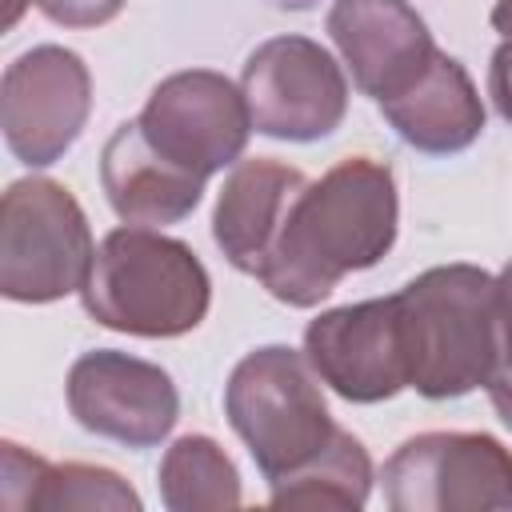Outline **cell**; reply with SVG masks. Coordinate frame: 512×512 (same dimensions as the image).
<instances>
[{
    "instance_id": "obj_14",
    "label": "cell",
    "mask_w": 512,
    "mask_h": 512,
    "mask_svg": "<svg viewBox=\"0 0 512 512\" xmlns=\"http://www.w3.org/2000/svg\"><path fill=\"white\" fill-rule=\"evenodd\" d=\"M380 112L392 132L424 156H456L472 148L488 120L468 68L448 52H436L400 96L380 100Z\"/></svg>"
},
{
    "instance_id": "obj_10",
    "label": "cell",
    "mask_w": 512,
    "mask_h": 512,
    "mask_svg": "<svg viewBox=\"0 0 512 512\" xmlns=\"http://www.w3.org/2000/svg\"><path fill=\"white\" fill-rule=\"evenodd\" d=\"M68 412L72 420L124 448H156L180 420V392L172 376L140 356L96 348L68 368Z\"/></svg>"
},
{
    "instance_id": "obj_20",
    "label": "cell",
    "mask_w": 512,
    "mask_h": 512,
    "mask_svg": "<svg viewBox=\"0 0 512 512\" xmlns=\"http://www.w3.org/2000/svg\"><path fill=\"white\" fill-rule=\"evenodd\" d=\"M500 312V308H496ZM488 400L504 428H512V316L500 312V340H496V364L488 376Z\"/></svg>"
},
{
    "instance_id": "obj_8",
    "label": "cell",
    "mask_w": 512,
    "mask_h": 512,
    "mask_svg": "<svg viewBox=\"0 0 512 512\" xmlns=\"http://www.w3.org/2000/svg\"><path fill=\"white\" fill-rule=\"evenodd\" d=\"M136 124L168 164L200 180L240 164L252 136V112L240 84L212 68L164 76L144 100Z\"/></svg>"
},
{
    "instance_id": "obj_18",
    "label": "cell",
    "mask_w": 512,
    "mask_h": 512,
    "mask_svg": "<svg viewBox=\"0 0 512 512\" xmlns=\"http://www.w3.org/2000/svg\"><path fill=\"white\" fill-rule=\"evenodd\" d=\"M372 480L376 476H372L368 448L352 432L336 428L332 444L308 468L272 484L268 504L272 508H348V512H360L372 496Z\"/></svg>"
},
{
    "instance_id": "obj_4",
    "label": "cell",
    "mask_w": 512,
    "mask_h": 512,
    "mask_svg": "<svg viewBox=\"0 0 512 512\" xmlns=\"http://www.w3.org/2000/svg\"><path fill=\"white\" fill-rule=\"evenodd\" d=\"M308 356L288 344L248 352L224 384V416L272 484L308 468L336 436V420Z\"/></svg>"
},
{
    "instance_id": "obj_6",
    "label": "cell",
    "mask_w": 512,
    "mask_h": 512,
    "mask_svg": "<svg viewBox=\"0 0 512 512\" xmlns=\"http://www.w3.org/2000/svg\"><path fill=\"white\" fill-rule=\"evenodd\" d=\"M392 512H512V448L492 432H420L384 460Z\"/></svg>"
},
{
    "instance_id": "obj_11",
    "label": "cell",
    "mask_w": 512,
    "mask_h": 512,
    "mask_svg": "<svg viewBox=\"0 0 512 512\" xmlns=\"http://www.w3.org/2000/svg\"><path fill=\"white\" fill-rule=\"evenodd\" d=\"M304 356L320 384L348 404H380L408 388L396 296L320 312L304 328Z\"/></svg>"
},
{
    "instance_id": "obj_23",
    "label": "cell",
    "mask_w": 512,
    "mask_h": 512,
    "mask_svg": "<svg viewBox=\"0 0 512 512\" xmlns=\"http://www.w3.org/2000/svg\"><path fill=\"white\" fill-rule=\"evenodd\" d=\"M492 28H496L504 40L512 36V0H496V4H492Z\"/></svg>"
},
{
    "instance_id": "obj_16",
    "label": "cell",
    "mask_w": 512,
    "mask_h": 512,
    "mask_svg": "<svg viewBox=\"0 0 512 512\" xmlns=\"http://www.w3.org/2000/svg\"><path fill=\"white\" fill-rule=\"evenodd\" d=\"M0 500L8 512H140V492L100 464H48L44 456L4 440Z\"/></svg>"
},
{
    "instance_id": "obj_19",
    "label": "cell",
    "mask_w": 512,
    "mask_h": 512,
    "mask_svg": "<svg viewBox=\"0 0 512 512\" xmlns=\"http://www.w3.org/2000/svg\"><path fill=\"white\" fill-rule=\"evenodd\" d=\"M36 12L60 28H100L120 16L124 0H32Z\"/></svg>"
},
{
    "instance_id": "obj_9",
    "label": "cell",
    "mask_w": 512,
    "mask_h": 512,
    "mask_svg": "<svg viewBox=\"0 0 512 512\" xmlns=\"http://www.w3.org/2000/svg\"><path fill=\"white\" fill-rule=\"evenodd\" d=\"M92 112V72L64 44L20 52L0 76V128L8 152L28 168H48L80 140Z\"/></svg>"
},
{
    "instance_id": "obj_17",
    "label": "cell",
    "mask_w": 512,
    "mask_h": 512,
    "mask_svg": "<svg viewBox=\"0 0 512 512\" xmlns=\"http://www.w3.org/2000/svg\"><path fill=\"white\" fill-rule=\"evenodd\" d=\"M160 504L168 512H220L240 508V472L232 456L200 432H188L172 440V448L160 460Z\"/></svg>"
},
{
    "instance_id": "obj_2",
    "label": "cell",
    "mask_w": 512,
    "mask_h": 512,
    "mask_svg": "<svg viewBox=\"0 0 512 512\" xmlns=\"http://www.w3.org/2000/svg\"><path fill=\"white\" fill-rule=\"evenodd\" d=\"M408 388L460 400L488 384L500 340L496 276L476 264H436L396 292Z\"/></svg>"
},
{
    "instance_id": "obj_22",
    "label": "cell",
    "mask_w": 512,
    "mask_h": 512,
    "mask_svg": "<svg viewBox=\"0 0 512 512\" xmlns=\"http://www.w3.org/2000/svg\"><path fill=\"white\" fill-rule=\"evenodd\" d=\"M496 308L512 316V260H508V264L500 268V276H496Z\"/></svg>"
},
{
    "instance_id": "obj_5",
    "label": "cell",
    "mask_w": 512,
    "mask_h": 512,
    "mask_svg": "<svg viewBox=\"0 0 512 512\" xmlns=\"http://www.w3.org/2000/svg\"><path fill=\"white\" fill-rule=\"evenodd\" d=\"M96 260L80 200L48 176L12 180L0 196V296L52 304L84 288Z\"/></svg>"
},
{
    "instance_id": "obj_3",
    "label": "cell",
    "mask_w": 512,
    "mask_h": 512,
    "mask_svg": "<svg viewBox=\"0 0 512 512\" xmlns=\"http://www.w3.org/2000/svg\"><path fill=\"white\" fill-rule=\"evenodd\" d=\"M80 296L100 328L140 340H172L204 324L212 308V276L184 240L124 224L100 240Z\"/></svg>"
},
{
    "instance_id": "obj_15",
    "label": "cell",
    "mask_w": 512,
    "mask_h": 512,
    "mask_svg": "<svg viewBox=\"0 0 512 512\" xmlns=\"http://www.w3.org/2000/svg\"><path fill=\"white\" fill-rule=\"evenodd\" d=\"M100 184H104L112 212L124 224L164 228V224H180L184 216L196 212L208 180L168 164L144 140L140 124L124 120L100 152Z\"/></svg>"
},
{
    "instance_id": "obj_21",
    "label": "cell",
    "mask_w": 512,
    "mask_h": 512,
    "mask_svg": "<svg viewBox=\"0 0 512 512\" xmlns=\"http://www.w3.org/2000/svg\"><path fill=\"white\" fill-rule=\"evenodd\" d=\"M488 96H492L500 120L512 124V36L500 40V48L492 52V64H488Z\"/></svg>"
},
{
    "instance_id": "obj_12",
    "label": "cell",
    "mask_w": 512,
    "mask_h": 512,
    "mask_svg": "<svg viewBox=\"0 0 512 512\" xmlns=\"http://www.w3.org/2000/svg\"><path fill=\"white\" fill-rule=\"evenodd\" d=\"M324 24L352 84L376 104L400 96L440 52L408 0H332Z\"/></svg>"
},
{
    "instance_id": "obj_24",
    "label": "cell",
    "mask_w": 512,
    "mask_h": 512,
    "mask_svg": "<svg viewBox=\"0 0 512 512\" xmlns=\"http://www.w3.org/2000/svg\"><path fill=\"white\" fill-rule=\"evenodd\" d=\"M276 4H284V8H308L312 0H276Z\"/></svg>"
},
{
    "instance_id": "obj_7",
    "label": "cell",
    "mask_w": 512,
    "mask_h": 512,
    "mask_svg": "<svg viewBox=\"0 0 512 512\" xmlns=\"http://www.w3.org/2000/svg\"><path fill=\"white\" fill-rule=\"evenodd\" d=\"M252 128L268 140L312 144L348 116V76L332 52L308 36H272L256 44L240 72Z\"/></svg>"
},
{
    "instance_id": "obj_1",
    "label": "cell",
    "mask_w": 512,
    "mask_h": 512,
    "mask_svg": "<svg viewBox=\"0 0 512 512\" xmlns=\"http://www.w3.org/2000/svg\"><path fill=\"white\" fill-rule=\"evenodd\" d=\"M400 232L396 176L384 160L348 156L292 200L256 280L288 308H316L352 272L380 264Z\"/></svg>"
},
{
    "instance_id": "obj_13",
    "label": "cell",
    "mask_w": 512,
    "mask_h": 512,
    "mask_svg": "<svg viewBox=\"0 0 512 512\" xmlns=\"http://www.w3.org/2000/svg\"><path fill=\"white\" fill-rule=\"evenodd\" d=\"M304 184H308V176L300 168L272 160V156L232 164V172L224 176V188L216 196L212 240L236 272H244V276L260 272V264H264L268 248L276 244L280 224Z\"/></svg>"
}]
</instances>
